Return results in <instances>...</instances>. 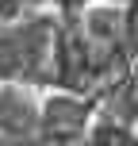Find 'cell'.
Listing matches in <instances>:
<instances>
[{
  "mask_svg": "<svg viewBox=\"0 0 138 146\" xmlns=\"http://www.w3.org/2000/svg\"><path fill=\"white\" fill-rule=\"evenodd\" d=\"M127 35H131V46L138 50V4H134V12H131V19H127Z\"/></svg>",
  "mask_w": 138,
  "mask_h": 146,
  "instance_id": "1",
  "label": "cell"
}]
</instances>
